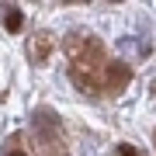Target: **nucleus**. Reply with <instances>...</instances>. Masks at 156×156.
<instances>
[{"mask_svg":"<svg viewBox=\"0 0 156 156\" xmlns=\"http://www.w3.org/2000/svg\"><path fill=\"white\" fill-rule=\"evenodd\" d=\"M7 156H24V153H21V149H11V153H7Z\"/></svg>","mask_w":156,"mask_h":156,"instance_id":"20e7f679","label":"nucleus"},{"mask_svg":"<svg viewBox=\"0 0 156 156\" xmlns=\"http://www.w3.org/2000/svg\"><path fill=\"white\" fill-rule=\"evenodd\" d=\"M118 156H142V153H139V149H132L128 142H122V146H118Z\"/></svg>","mask_w":156,"mask_h":156,"instance_id":"7ed1b4c3","label":"nucleus"},{"mask_svg":"<svg viewBox=\"0 0 156 156\" xmlns=\"http://www.w3.org/2000/svg\"><path fill=\"white\" fill-rule=\"evenodd\" d=\"M21 21H24V17H21V11H17L14 4H7V14H4V28H7V31H21Z\"/></svg>","mask_w":156,"mask_h":156,"instance_id":"f03ea898","label":"nucleus"},{"mask_svg":"<svg viewBox=\"0 0 156 156\" xmlns=\"http://www.w3.org/2000/svg\"><path fill=\"white\" fill-rule=\"evenodd\" d=\"M104 80H108V90H118L128 80V69L122 66V62H108V69H104Z\"/></svg>","mask_w":156,"mask_h":156,"instance_id":"f257e3e1","label":"nucleus"}]
</instances>
